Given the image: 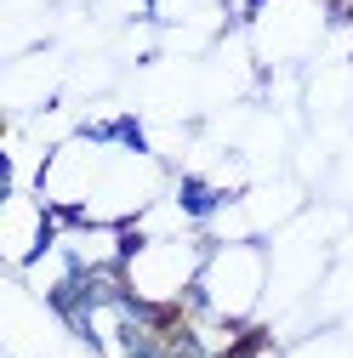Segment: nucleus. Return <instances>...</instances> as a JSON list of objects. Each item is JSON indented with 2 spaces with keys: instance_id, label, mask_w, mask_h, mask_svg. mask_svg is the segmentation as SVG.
Returning <instances> with one entry per match:
<instances>
[{
  "instance_id": "2",
  "label": "nucleus",
  "mask_w": 353,
  "mask_h": 358,
  "mask_svg": "<svg viewBox=\"0 0 353 358\" xmlns=\"http://www.w3.org/2000/svg\"><path fill=\"white\" fill-rule=\"evenodd\" d=\"M114 148H125L131 159H154V143H148V131H143V120L137 114H114Z\"/></svg>"
},
{
  "instance_id": "1",
  "label": "nucleus",
  "mask_w": 353,
  "mask_h": 358,
  "mask_svg": "<svg viewBox=\"0 0 353 358\" xmlns=\"http://www.w3.org/2000/svg\"><path fill=\"white\" fill-rule=\"evenodd\" d=\"M171 199H176V210H183V222H194V228L216 222V216L234 205V194H228V188H216V182H205L200 171H183V176H176Z\"/></svg>"
}]
</instances>
